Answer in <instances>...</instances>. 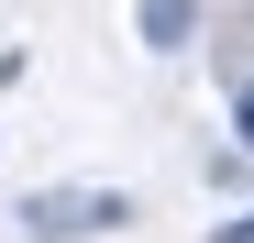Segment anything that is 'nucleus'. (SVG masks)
I'll return each mask as SVG.
<instances>
[{
  "mask_svg": "<svg viewBox=\"0 0 254 243\" xmlns=\"http://www.w3.org/2000/svg\"><path fill=\"white\" fill-rule=\"evenodd\" d=\"M232 133H243V155H254V77L232 89Z\"/></svg>",
  "mask_w": 254,
  "mask_h": 243,
  "instance_id": "obj_3",
  "label": "nucleus"
},
{
  "mask_svg": "<svg viewBox=\"0 0 254 243\" xmlns=\"http://www.w3.org/2000/svg\"><path fill=\"white\" fill-rule=\"evenodd\" d=\"M221 243H254V210H243V221H221Z\"/></svg>",
  "mask_w": 254,
  "mask_h": 243,
  "instance_id": "obj_4",
  "label": "nucleus"
},
{
  "mask_svg": "<svg viewBox=\"0 0 254 243\" xmlns=\"http://www.w3.org/2000/svg\"><path fill=\"white\" fill-rule=\"evenodd\" d=\"M133 22H144V45H155V56H177L188 33H199V0H133Z\"/></svg>",
  "mask_w": 254,
  "mask_h": 243,
  "instance_id": "obj_2",
  "label": "nucleus"
},
{
  "mask_svg": "<svg viewBox=\"0 0 254 243\" xmlns=\"http://www.w3.org/2000/svg\"><path fill=\"white\" fill-rule=\"evenodd\" d=\"M122 221H133L122 188H33L22 199V232L33 243H89V232H122Z\"/></svg>",
  "mask_w": 254,
  "mask_h": 243,
  "instance_id": "obj_1",
  "label": "nucleus"
}]
</instances>
